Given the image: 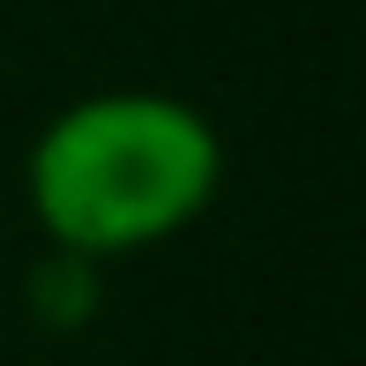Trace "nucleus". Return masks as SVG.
I'll list each match as a JSON object with an SVG mask.
<instances>
[{
	"label": "nucleus",
	"instance_id": "1",
	"mask_svg": "<svg viewBox=\"0 0 366 366\" xmlns=\"http://www.w3.org/2000/svg\"><path fill=\"white\" fill-rule=\"evenodd\" d=\"M217 187V120L172 90H90L60 105L23 157V194L45 247L90 269L179 239Z\"/></svg>",
	"mask_w": 366,
	"mask_h": 366
}]
</instances>
